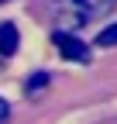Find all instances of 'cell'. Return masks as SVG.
Masks as SVG:
<instances>
[{
    "label": "cell",
    "mask_w": 117,
    "mask_h": 124,
    "mask_svg": "<svg viewBox=\"0 0 117 124\" xmlns=\"http://www.w3.org/2000/svg\"><path fill=\"white\" fill-rule=\"evenodd\" d=\"M110 7H114V0H62V14L72 10V21H93V17H103Z\"/></svg>",
    "instance_id": "1"
},
{
    "label": "cell",
    "mask_w": 117,
    "mask_h": 124,
    "mask_svg": "<svg viewBox=\"0 0 117 124\" xmlns=\"http://www.w3.org/2000/svg\"><path fill=\"white\" fill-rule=\"evenodd\" d=\"M52 41L58 45V52H62L69 62H86L90 59V48H86V41H79L76 35H69V31H55Z\"/></svg>",
    "instance_id": "2"
},
{
    "label": "cell",
    "mask_w": 117,
    "mask_h": 124,
    "mask_svg": "<svg viewBox=\"0 0 117 124\" xmlns=\"http://www.w3.org/2000/svg\"><path fill=\"white\" fill-rule=\"evenodd\" d=\"M17 45H21L17 28H14L10 21H7V24H0V59H10L14 52H17Z\"/></svg>",
    "instance_id": "3"
},
{
    "label": "cell",
    "mask_w": 117,
    "mask_h": 124,
    "mask_svg": "<svg viewBox=\"0 0 117 124\" xmlns=\"http://www.w3.org/2000/svg\"><path fill=\"white\" fill-rule=\"evenodd\" d=\"M45 86H48V72H35V76H28V83H24L28 97H31V93H38V90H45Z\"/></svg>",
    "instance_id": "4"
},
{
    "label": "cell",
    "mask_w": 117,
    "mask_h": 124,
    "mask_svg": "<svg viewBox=\"0 0 117 124\" xmlns=\"http://www.w3.org/2000/svg\"><path fill=\"white\" fill-rule=\"evenodd\" d=\"M96 45H100V48H110V45H117V24H110L107 31H100Z\"/></svg>",
    "instance_id": "5"
},
{
    "label": "cell",
    "mask_w": 117,
    "mask_h": 124,
    "mask_svg": "<svg viewBox=\"0 0 117 124\" xmlns=\"http://www.w3.org/2000/svg\"><path fill=\"white\" fill-rule=\"evenodd\" d=\"M7 117H10V103H7V100H4V97H0V124H4V121H7Z\"/></svg>",
    "instance_id": "6"
},
{
    "label": "cell",
    "mask_w": 117,
    "mask_h": 124,
    "mask_svg": "<svg viewBox=\"0 0 117 124\" xmlns=\"http://www.w3.org/2000/svg\"><path fill=\"white\" fill-rule=\"evenodd\" d=\"M4 66H7V59H0V69H4Z\"/></svg>",
    "instance_id": "7"
},
{
    "label": "cell",
    "mask_w": 117,
    "mask_h": 124,
    "mask_svg": "<svg viewBox=\"0 0 117 124\" xmlns=\"http://www.w3.org/2000/svg\"><path fill=\"white\" fill-rule=\"evenodd\" d=\"M0 4H4V0H0Z\"/></svg>",
    "instance_id": "8"
}]
</instances>
